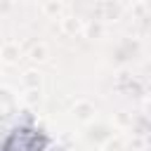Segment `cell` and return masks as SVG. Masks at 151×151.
Segmentation results:
<instances>
[{
	"instance_id": "6da1fadb",
	"label": "cell",
	"mask_w": 151,
	"mask_h": 151,
	"mask_svg": "<svg viewBox=\"0 0 151 151\" xmlns=\"http://www.w3.org/2000/svg\"><path fill=\"white\" fill-rule=\"evenodd\" d=\"M0 151H47V146L40 139V134H35L31 130H17L7 137V142L2 144Z\"/></svg>"
}]
</instances>
